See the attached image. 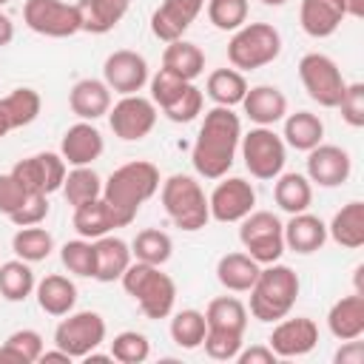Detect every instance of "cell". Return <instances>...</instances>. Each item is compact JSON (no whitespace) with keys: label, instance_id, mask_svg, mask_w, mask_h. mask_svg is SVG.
Wrapping results in <instances>:
<instances>
[{"label":"cell","instance_id":"cell-4","mask_svg":"<svg viewBox=\"0 0 364 364\" xmlns=\"http://www.w3.org/2000/svg\"><path fill=\"white\" fill-rule=\"evenodd\" d=\"M125 293L136 301L145 318H168L176 304V284L168 273H162L156 264L131 262L122 273Z\"/></svg>","mask_w":364,"mask_h":364},{"label":"cell","instance_id":"cell-40","mask_svg":"<svg viewBox=\"0 0 364 364\" xmlns=\"http://www.w3.org/2000/svg\"><path fill=\"white\" fill-rule=\"evenodd\" d=\"M205 333H208L205 313H199V310H193V307L173 313V318H171V338H173L176 347H182V350H196V347H202Z\"/></svg>","mask_w":364,"mask_h":364},{"label":"cell","instance_id":"cell-57","mask_svg":"<svg viewBox=\"0 0 364 364\" xmlns=\"http://www.w3.org/2000/svg\"><path fill=\"white\" fill-rule=\"evenodd\" d=\"M11 131V122H9V117H6V111H3V102H0V139L6 136Z\"/></svg>","mask_w":364,"mask_h":364},{"label":"cell","instance_id":"cell-25","mask_svg":"<svg viewBox=\"0 0 364 364\" xmlns=\"http://www.w3.org/2000/svg\"><path fill=\"white\" fill-rule=\"evenodd\" d=\"M131 9V0H80V31L108 34Z\"/></svg>","mask_w":364,"mask_h":364},{"label":"cell","instance_id":"cell-32","mask_svg":"<svg viewBox=\"0 0 364 364\" xmlns=\"http://www.w3.org/2000/svg\"><path fill=\"white\" fill-rule=\"evenodd\" d=\"M282 139H284V145H290L296 151H310V148H316L324 139V122L313 111L284 114V134H282Z\"/></svg>","mask_w":364,"mask_h":364},{"label":"cell","instance_id":"cell-16","mask_svg":"<svg viewBox=\"0 0 364 364\" xmlns=\"http://www.w3.org/2000/svg\"><path fill=\"white\" fill-rule=\"evenodd\" d=\"M102 80L111 91L117 94H136L142 91V85L151 80L148 77V63L142 54L131 51V48H119L114 54L105 57L102 63Z\"/></svg>","mask_w":364,"mask_h":364},{"label":"cell","instance_id":"cell-47","mask_svg":"<svg viewBox=\"0 0 364 364\" xmlns=\"http://www.w3.org/2000/svg\"><path fill=\"white\" fill-rule=\"evenodd\" d=\"M202 105H205L202 91H199L193 82H188V88H185L168 108H162V114H165L171 122H191V119H196V117L202 114Z\"/></svg>","mask_w":364,"mask_h":364},{"label":"cell","instance_id":"cell-26","mask_svg":"<svg viewBox=\"0 0 364 364\" xmlns=\"http://www.w3.org/2000/svg\"><path fill=\"white\" fill-rule=\"evenodd\" d=\"M327 327L338 341L361 338V333H364V293L341 296L327 313Z\"/></svg>","mask_w":364,"mask_h":364},{"label":"cell","instance_id":"cell-5","mask_svg":"<svg viewBox=\"0 0 364 364\" xmlns=\"http://www.w3.org/2000/svg\"><path fill=\"white\" fill-rule=\"evenodd\" d=\"M162 208L168 213V219L193 233V230H202L208 222H210V208H208V196L202 191V185L188 176V173H173L162 182Z\"/></svg>","mask_w":364,"mask_h":364},{"label":"cell","instance_id":"cell-51","mask_svg":"<svg viewBox=\"0 0 364 364\" xmlns=\"http://www.w3.org/2000/svg\"><path fill=\"white\" fill-rule=\"evenodd\" d=\"M31 193L14 179V173L9 171V173H0V213H6V216H11L26 199H28Z\"/></svg>","mask_w":364,"mask_h":364},{"label":"cell","instance_id":"cell-24","mask_svg":"<svg viewBox=\"0 0 364 364\" xmlns=\"http://www.w3.org/2000/svg\"><path fill=\"white\" fill-rule=\"evenodd\" d=\"M242 108L250 122L256 125H276L287 114V97L276 85H253L247 88Z\"/></svg>","mask_w":364,"mask_h":364},{"label":"cell","instance_id":"cell-43","mask_svg":"<svg viewBox=\"0 0 364 364\" xmlns=\"http://www.w3.org/2000/svg\"><path fill=\"white\" fill-rule=\"evenodd\" d=\"M60 262L68 273L74 276H82V279H94V267H97V259H94V242L91 239H71L60 247Z\"/></svg>","mask_w":364,"mask_h":364},{"label":"cell","instance_id":"cell-19","mask_svg":"<svg viewBox=\"0 0 364 364\" xmlns=\"http://www.w3.org/2000/svg\"><path fill=\"white\" fill-rule=\"evenodd\" d=\"M102 151H105L102 134H100L91 122H85V119L74 122V125L63 134V139H60V156H63L65 165H71V168H77V165H91L94 159L102 156Z\"/></svg>","mask_w":364,"mask_h":364},{"label":"cell","instance_id":"cell-28","mask_svg":"<svg viewBox=\"0 0 364 364\" xmlns=\"http://www.w3.org/2000/svg\"><path fill=\"white\" fill-rule=\"evenodd\" d=\"M262 264L256 259H250L247 253L242 250H233V253H225L219 262H216V279L225 290L230 293H247L259 276Z\"/></svg>","mask_w":364,"mask_h":364},{"label":"cell","instance_id":"cell-29","mask_svg":"<svg viewBox=\"0 0 364 364\" xmlns=\"http://www.w3.org/2000/svg\"><path fill=\"white\" fill-rule=\"evenodd\" d=\"M114 228H119V219L117 213L111 210V205L100 196V199H91V202H82L74 208V230L82 236V239H100L105 233H111Z\"/></svg>","mask_w":364,"mask_h":364},{"label":"cell","instance_id":"cell-2","mask_svg":"<svg viewBox=\"0 0 364 364\" xmlns=\"http://www.w3.org/2000/svg\"><path fill=\"white\" fill-rule=\"evenodd\" d=\"M159 191V168L154 162L136 159L119 165L105 182H102V199L111 205V210L119 219V228H128L139 208Z\"/></svg>","mask_w":364,"mask_h":364},{"label":"cell","instance_id":"cell-56","mask_svg":"<svg viewBox=\"0 0 364 364\" xmlns=\"http://www.w3.org/2000/svg\"><path fill=\"white\" fill-rule=\"evenodd\" d=\"M40 361L46 364V361H65V364H71L74 358L68 355V353H63L60 347H54V350H43V355H40Z\"/></svg>","mask_w":364,"mask_h":364},{"label":"cell","instance_id":"cell-49","mask_svg":"<svg viewBox=\"0 0 364 364\" xmlns=\"http://www.w3.org/2000/svg\"><path fill=\"white\" fill-rule=\"evenodd\" d=\"M336 108L350 128H364V82H347Z\"/></svg>","mask_w":364,"mask_h":364},{"label":"cell","instance_id":"cell-37","mask_svg":"<svg viewBox=\"0 0 364 364\" xmlns=\"http://www.w3.org/2000/svg\"><path fill=\"white\" fill-rule=\"evenodd\" d=\"M11 250L17 259L34 264V262H43L51 256L54 250V236L46 230V228H37V225H28V228H20L14 236H11Z\"/></svg>","mask_w":364,"mask_h":364},{"label":"cell","instance_id":"cell-45","mask_svg":"<svg viewBox=\"0 0 364 364\" xmlns=\"http://www.w3.org/2000/svg\"><path fill=\"white\" fill-rule=\"evenodd\" d=\"M208 20L219 31H236L247 23V0H208Z\"/></svg>","mask_w":364,"mask_h":364},{"label":"cell","instance_id":"cell-54","mask_svg":"<svg viewBox=\"0 0 364 364\" xmlns=\"http://www.w3.org/2000/svg\"><path fill=\"white\" fill-rule=\"evenodd\" d=\"M11 40H14V23H11V17L6 11H0V48L9 46Z\"/></svg>","mask_w":364,"mask_h":364},{"label":"cell","instance_id":"cell-46","mask_svg":"<svg viewBox=\"0 0 364 364\" xmlns=\"http://www.w3.org/2000/svg\"><path fill=\"white\" fill-rule=\"evenodd\" d=\"M202 347H205V353H208L210 358H216V361H236V355H239V350H242V333L208 327Z\"/></svg>","mask_w":364,"mask_h":364},{"label":"cell","instance_id":"cell-31","mask_svg":"<svg viewBox=\"0 0 364 364\" xmlns=\"http://www.w3.org/2000/svg\"><path fill=\"white\" fill-rule=\"evenodd\" d=\"M162 68H168L171 74L188 80V82H193L205 71V54L191 40H173L162 51Z\"/></svg>","mask_w":364,"mask_h":364},{"label":"cell","instance_id":"cell-33","mask_svg":"<svg viewBox=\"0 0 364 364\" xmlns=\"http://www.w3.org/2000/svg\"><path fill=\"white\" fill-rule=\"evenodd\" d=\"M273 199L284 213H301L313 202V185L304 173H279L273 185Z\"/></svg>","mask_w":364,"mask_h":364},{"label":"cell","instance_id":"cell-20","mask_svg":"<svg viewBox=\"0 0 364 364\" xmlns=\"http://www.w3.org/2000/svg\"><path fill=\"white\" fill-rule=\"evenodd\" d=\"M68 105H71V111L80 119L94 122V119L108 114V108H111V88L105 85V80H94V77L77 80L71 85V91H68Z\"/></svg>","mask_w":364,"mask_h":364},{"label":"cell","instance_id":"cell-35","mask_svg":"<svg viewBox=\"0 0 364 364\" xmlns=\"http://www.w3.org/2000/svg\"><path fill=\"white\" fill-rule=\"evenodd\" d=\"M37 287L34 270L23 259H11L0 264V296L6 301H26Z\"/></svg>","mask_w":364,"mask_h":364},{"label":"cell","instance_id":"cell-44","mask_svg":"<svg viewBox=\"0 0 364 364\" xmlns=\"http://www.w3.org/2000/svg\"><path fill=\"white\" fill-rule=\"evenodd\" d=\"M151 355V341L145 333L136 330H122L111 341V358L119 364H142Z\"/></svg>","mask_w":364,"mask_h":364},{"label":"cell","instance_id":"cell-17","mask_svg":"<svg viewBox=\"0 0 364 364\" xmlns=\"http://www.w3.org/2000/svg\"><path fill=\"white\" fill-rule=\"evenodd\" d=\"M353 173V159L344 148L318 142L316 148L307 151V179L316 182L318 188H338L350 179Z\"/></svg>","mask_w":364,"mask_h":364},{"label":"cell","instance_id":"cell-59","mask_svg":"<svg viewBox=\"0 0 364 364\" xmlns=\"http://www.w3.org/2000/svg\"><path fill=\"white\" fill-rule=\"evenodd\" d=\"M6 3H11V0H0V9H3V6H6Z\"/></svg>","mask_w":364,"mask_h":364},{"label":"cell","instance_id":"cell-12","mask_svg":"<svg viewBox=\"0 0 364 364\" xmlns=\"http://www.w3.org/2000/svg\"><path fill=\"white\" fill-rule=\"evenodd\" d=\"M108 125H111L114 136H119L125 142L145 139L156 125V105L148 97L125 94L117 105L108 108Z\"/></svg>","mask_w":364,"mask_h":364},{"label":"cell","instance_id":"cell-9","mask_svg":"<svg viewBox=\"0 0 364 364\" xmlns=\"http://www.w3.org/2000/svg\"><path fill=\"white\" fill-rule=\"evenodd\" d=\"M299 80H301L307 97L313 102H318L321 108H336L344 94V85H347L336 60L327 54H318V51H310L299 60Z\"/></svg>","mask_w":364,"mask_h":364},{"label":"cell","instance_id":"cell-42","mask_svg":"<svg viewBox=\"0 0 364 364\" xmlns=\"http://www.w3.org/2000/svg\"><path fill=\"white\" fill-rule=\"evenodd\" d=\"M43 355V336L37 330H14L6 344L0 347V361H14V364H34Z\"/></svg>","mask_w":364,"mask_h":364},{"label":"cell","instance_id":"cell-11","mask_svg":"<svg viewBox=\"0 0 364 364\" xmlns=\"http://www.w3.org/2000/svg\"><path fill=\"white\" fill-rule=\"evenodd\" d=\"M23 20L31 31L43 37H74L80 31V11L77 3H63V0H26L23 6Z\"/></svg>","mask_w":364,"mask_h":364},{"label":"cell","instance_id":"cell-27","mask_svg":"<svg viewBox=\"0 0 364 364\" xmlns=\"http://www.w3.org/2000/svg\"><path fill=\"white\" fill-rule=\"evenodd\" d=\"M34 296H37V304H40L43 313L60 318V316H65V313L74 310V304H77V284L68 276L51 273V276H46V279L37 282Z\"/></svg>","mask_w":364,"mask_h":364},{"label":"cell","instance_id":"cell-13","mask_svg":"<svg viewBox=\"0 0 364 364\" xmlns=\"http://www.w3.org/2000/svg\"><path fill=\"white\" fill-rule=\"evenodd\" d=\"M11 173H14V179H17L28 193H43V196H48V193H54V191L63 188V179H65V173H68V165H65V159H63L60 154L43 151V154H31V156L14 162Z\"/></svg>","mask_w":364,"mask_h":364},{"label":"cell","instance_id":"cell-10","mask_svg":"<svg viewBox=\"0 0 364 364\" xmlns=\"http://www.w3.org/2000/svg\"><path fill=\"white\" fill-rule=\"evenodd\" d=\"M105 341V318L94 310L65 313V318L54 327V347L68 353L71 358H85Z\"/></svg>","mask_w":364,"mask_h":364},{"label":"cell","instance_id":"cell-14","mask_svg":"<svg viewBox=\"0 0 364 364\" xmlns=\"http://www.w3.org/2000/svg\"><path fill=\"white\" fill-rule=\"evenodd\" d=\"M208 208L216 222H242L256 208V191L242 176H222L208 196Z\"/></svg>","mask_w":364,"mask_h":364},{"label":"cell","instance_id":"cell-3","mask_svg":"<svg viewBox=\"0 0 364 364\" xmlns=\"http://www.w3.org/2000/svg\"><path fill=\"white\" fill-rule=\"evenodd\" d=\"M299 290H301V282L293 267L279 264V262L264 264L259 270L253 287L247 290L250 293V316L259 321H267V324L290 316V310L299 299Z\"/></svg>","mask_w":364,"mask_h":364},{"label":"cell","instance_id":"cell-39","mask_svg":"<svg viewBox=\"0 0 364 364\" xmlns=\"http://www.w3.org/2000/svg\"><path fill=\"white\" fill-rule=\"evenodd\" d=\"M205 321L208 327L213 330H230V333H242L245 336V327H247V307L233 299V296H219L208 304L205 310Z\"/></svg>","mask_w":364,"mask_h":364},{"label":"cell","instance_id":"cell-52","mask_svg":"<svg viewBox=\"0 0 364 364\" xmlns=\"http://www.w3.org/2000/svg\"><path fill=\"white\" fill-rule=\"evenodd\" d=\"M236 361L239 364H276V353L267 344H253L247 350H239Z\"/></svg>","mask_w":364,"mask_h":364},{"label":"cell","instance_id":"cell-30","mask_svg":"<svg viewBox=\"0 0 364 364\" xmlns=\"http://www.w3.org/2000/svg\"><path fill=\"white\" fill-rule=\"evenodd\" d=\"M327 236L347 250L361 247L364 245V202L353 199L341 210H336V216L327 225Z\"/></svg>","mask_w":364,"mask_h":364},{"label":"cell","instance_id":"cell-22","mask_svg":"<svg viewBox=\"0 0 364 364\" xmlns=\"http://www.w3.org/2000/svg\"><path fill=\"white\" fill-rule=\"evenodd\" d=\"M94 259H97V267H94V279L97 282H119L125 267L131 264V245L119 236H100L94 239Z\"/></svg>","mask_w":364,"mask_h":364},{"label":"cell","instance_id":"cell-55","mask_svg":"<svg viewBox=\"0 0 364 364\" xmlns=\"http://www.w3.org/2000/svg\"><path fill=\"white\" fill-rule=\"evenodd\" d=\"M341 6H344L347 17H355V20L364 17V0H341Z\"/></svg>","mask_w":364,"mask_h":364},{"label":"cell","instance_id":"cell-6","mask_svg":"<svg viewBox=\"0 0 364 364\" xmlns=\"http://www.w3.org/2000/svg\"><path fill=\"white\" fill-rule=\"evenodd\" d=\"M282 54V34L270 23H245L228 43V60L236 71H253Z\"/></svg>","mask_w":364,"mask_h":364},{"label":"cell","instance_id":"cell-15","mask_svg":"<svg viewBox=\"0 0 364 364\" xmlns=\"http://www.w3.org/2000/svg\"><path fill=\"white\" fill-rule=\"evenodd\" d=\"M318 344V327L313 318L307 316H296V318H279L270 338H267V347L276 353V358H299V355H307L313 347Z\"/></svg>","mask_w":364,"mask_h":364},{"label":"cell","instance_id":"cell-1","mask_svg":"<svg viewBox=\"0 0 364 364\" xmlns=\"http://www.w3.org/2000/svg\"><path fill=\"white\" fill-rule=\"evenodd\" d=\"M239 139H242L239 114H233V108L213 105L205 114L202 128L193 142V151H191V162H193L196 173L205 179L228 176V171L236 159V151H239Z\"/></svg>","mask_w":364,"mask_h":364},{"label":"cell","instance_id":"cell-53","mask_svg":"<svg viewBox=\"0 0 364 364\" xmlns=\"http://www.w3.org/2000/svg\"><path fill=\"white\" fill-rule=\"evenodd\" d=\"M333 361H336V364H364V344H361L358 338L341 341V347L336 350Z\"/></svg>","mask_w":364,"mask_h":364},{"label":"cell","instance_id":"cell-38","mask_svg":"<svg viewBox=\"0 0 364 364\" xmlns=\"http://www.w3.org/2000/svg\"><path fill=\"white\" fill-rule=\"evenodd\" d=\"M173 253V242L165 230L159 228H145L136 233V239L131 242V256L136 262H145V264H156L162 267Z\"/></svg>","mask_w":364,"mask_h":364},{"label":"cell","instance_id":"cell-7","mask_svg":"<svg viewBox=\"0 0 364 364\" xmlns=\"http://www.w3.org/2000/svg\"><path fill=\"white\" fill-rule=\"evenodd\" d=\"M245 168L256 179H276L287 162V145L270 125H256L239 139Z\"/></svg>","mask_w":364,"mask_h":364},{"label":"cell","instance_id":"cell-8","mask_svg":"<svg viewBox=\"0 0 364 364\" xmlns=\"http://www.w3.org/2000/svg\"><path fill=\"white\" fill-rule=\"evenodd\" d=\"M239 242L250 259L259 264H273L284 253V225L273 210H250L242 219L239 228Z\"/></svg>","mask_w":364,"mask_h":364},{"label":"cell","instance_id":"cell-23","mask_svg":"<svg viewBox=\"0 0 364 364\" xmlns=\"http://www.w3.org/2000/svg\"><path fill=\"white\" fill-rule=\"evenodd\" d=\"M344 17L347 14H344L341 0H301V9H299L301 31L316 40L336 34V28L341 26Z\"/></svg>","mask_w":364,"mask_h":364},{"label":"cell","instance_id":"cell-48","mask_svg":"<svg viewBox=\"0 0 364 364\" xmlns=\"http://www.w3.org/2000/svg\"><path fill=\"white\" fill-rule=\"evenodd\" d=\"M148 82H151V100H154V105H159V108H168V105L188 88V80L171 74L168 68H159Z\"/></svg>","mask_w":364,"mask_h":364},{"label":"cell","instance_id":"cell-41","mask_svg":"<svg viewBox=\"0 0 364 364\" xmlns=\"http://www.w3.org/2000/svg\"><path fill=\"white\" fill-rule=\"evenodd\" d=\"M0 102H3V111H6V117L11 122V131L23 128V125H31L40 117V108H43V100H40V94L34 88H14Z\"/></svg>","mask_w":364,"mask_h":364},{"label":"cell","instance_id":"cell-21","mask_svg":"<svg viewBox=\"0 0 364 364\" xmlns=\"http://www.w3.org/2000/svg\"><path fill=\"white\" fill-rule=\"evenodd\" d=\"M327 242V225L301 210V213H290V222L284 225V247H290L293 253H301V256H310L316 250H321Z\"/></svg>","mask_w":364,"mask_h":364},{"label":"cell","instance_id":"cell-34","mask_svg":"<svg viewBox=\"0 0 364 364\" xmlns=\"http://www.w3.org/2000/svg\"><path fill=\"white\" fill-rule=\"evenodd\" d=\"M205 91H208V97H210L216 105L233 108V105H242V100H245V94H247V80H245V74L236 71V68H216V71L208 74Z\"/></svg>","mask_w":364,"mask_h":364},{"label":"cell","instance_id":"cell-58","mask_svg":"<svg viewBox=\"0 0 364 364\" xmlns=\"http://www.w3.org/2000/svg\"><path fill=\"white\" fill-rule=\"evenodd\" d=\"M262 3H264V6H284L287 0H262Z\"/></svg>","mask_w":364,"mask_h":364},{"label":"cell","instance_id":"cell-50","mask_svg":"<svg viewBox=\"0 0 364 364\" xmlns=\"http://www.w3.org/2000/svg\"><path fill=\"white\" fill-rule=\"evenodd\" d=\"M46 216H48V196L31 193L9 219H11L17 228H28V225H40Z\"/></svg>","mask_w":364,"mask_h":364},{"label":"cell","instance_id":"cell-36","mask_svg":"<svg viewBox=\"0 0 364 364\" xmlns=\"http://www.w3.org/2000/svg\"><path fill=\"white\" fill-rule=\"evenodd\" d=\"M63 196L68 205H82V202H91V199H100L102 196V179L97 176V171L91 165H77L65 173L63 179Z\"/></svg>","mask_w":364,"mask_h":364},{"label":"cell","instance_id":"cell-18","mask_svg":"<svg viewBox=\"0 0 364 364\" xmlns=\"http://www.w3.org/2000/svg\"><path fill=\"white\" fill-rule=\"evenodd\" d=\"M205 0H162V6L151 14V31L162 43L182 40V34L191 28L196 14L202 11Z\"/></svg>","mask_w":364,"mask_h":364}]
</instances>
